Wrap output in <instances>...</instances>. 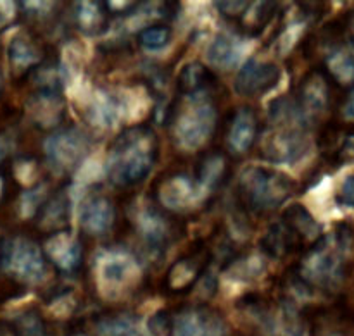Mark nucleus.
I'll return each instance as SVG.
<instances>
[{
  "label": "nucleus",
  "mask_w": 354,
  "mask_h": 336,
  "mask_svg": "<svg viewBox=\"0 0 354 336\" xmlns=\"http://www.w3.org/2000/svg\"><path fill=\"white\" fill-rule=\"evenodd\" d=\"M158 154V138L151 128H128L109 147L106 172L114 185H137L152 171Z\"/></svg>",
  "instance_id": "nucleus-1"
},
{
  "label": "nucleus",
  "mask_w": 354,
  "mask_h": 336,
  "mask_svg": "<svg viewBox=\"0 0 354 336\" xmlns=\"http://www.w3.org/2000/svg\"><path fill=\"white\" fill-rule=\"evenodd\" d=\"M294 186L292 179L283 172L261 166H249L239 176L237 197L245 209L268 213L292 195Z\"/></svg>",
  "instance_id": "nucleus-2"
},
{
  "label": "nucleus",
  "mask_w": 354,
  "mask_h": 336,
  "mask_svg": "<svg viewBox=\"0 0 354 336\" xmlns=\"http://www.w3.org/2000/svg\"><path fill=\"white\" fill-rule=\"evenodd\" d=\"M0 271L16 285H37L47 276V259L30 237L10 235L0 241Z\"/></svg>",
  "instance_id": "nucleus-3"
},
{
  "label": "nucleus",
  "mask_w": 354,
  "mask_h": 336,
  "mask_svg": "<svg viewBox=\"0 0 354 336\" xmlns=\"http://www.w3.org/2000/svg\"><path fill=\"white\" fill-rule=\"evenodd\" d=\"M351 257L346 254L341 247L334 241V238L322 237L317 244L311 247L297 275L301 276L308 286H318V288L334 290L344 281L349 271L348 261Z\"/></svg>",
  "instance_id": "nucleus-4"
},
{
  "label": "nucleus",
  "mask_w": 354,
  "mask_h": 336,
  "mask_svg": "<svg viewBox=\"0 0 354 336\" xmlns=\"http://www.w3.org/2000/svg\"><path fill=\"white\" fill-rule=\"evenodd\" d=\"M216 109L209 95L187 99L185 106L178 107L173 117V135L183 150H196L203 147L216 128Z\"/></svg>",
  "instance_id": "nucleus-5"
},
{
  "label": "nucleus",
  "mask_w": 354,
  "mask_h": 336,
  "mask_svg": "<svg viewBox=\"0 0 354 336\" xmlns=\"http://www.w3.org/2000/svg\"><path fill=\"white\" fill-rule=\"evenodd\" d=\"M90 138L80 128H64L45 140V159L59 175H66L83 164L90 152Z\"/></svg>",
  "instance_id": "nucleus-6"
},
{
  "label": "nucleus",
  "mask_w": 354,
  "mask_h": 336,
  "mask_svg": "<svg viewBox=\"0 0 354 336\" xmlns=\"http://www.w3.org/2000/svg\"><path fill=\"white\" fill-rule=\"evenodd\" d=\"M171 336H227V324L214 309L192 307L176 314Z\"/></svg>",
  "instance_id": "nucleus-7"
},
{
  "label": "nucleus",
  "mask_w": 354,
  "mask_h": 336,
  "mask_svg": "<svg viewBox=\"0 0 354 336\" xmlns=\"http://www.w3.org/2000/svg\"><path fill=\"white\" fill-rule=\"evenodd\" d=\"M280 76V68L273 62L249 59L235 78V92L242 97L263 95L279 85Z\"/></svg>",
  "instance_id": "nucleus-8"
},
{
  "label": "nucleus",
  "mask_w": 354,
  "mask_h": 336,
  "mask_svg": "<svg viewBox=\"0 0 354 336\" xmlns=\"http://www.w3.org/2000/svg\"><path fill=\"white\" fill-rule=\"evenodd\" d=\"M127 109L128 107L123 97L107 92V90H92L90 93H86L85 100H83V110H85L86 119L100 128L116 126Z\"/></svg>",
  "instance_id": "nucleus-9"
},
{
  "label": "nucleus",
  "mask_w": 354,
  "mask_h": 336,
  "mask_svg": "<svg viewBox=\"0 0 354 336\" xmlns=\"http://www.w3.org/2000/svg\"><path fill=\"white\" fill-rule=\"evenodd\" d=\"M97 275L100 285L111 290H121L135 281L138 275L137 262L124 252L109 250L97 257Z\"/></svg>",
  "instance_id": "nucleus-10"
},
{
  "label": "nucleus",
  "mask_w": 354,
  "mask_h": 336,
  "mask_svg": "<svg viewBox=\"0 0 354 336\" xmlns=\"http://www.w3.org/2000/svg\"><path fill=\"white\" fill-rule=\"evenodd\" d=\"M203 192L204 190L201 188L197 179L194 181L189 175H171L162 179L158 190V197L159 202L166 209L183 213V210L192 209L199 202Z\"/></svg>",
  "instance_id": "nucleus-11"
},
{
  "label": "nucleus",
  "mask_w": 354,
  "mask_h": 336,
  "mask_svg": "<svg viewBox=\"0 0 354 336\" xmlns=\"http://www.w3.org/2000/svg\"><path fill=\"white\" fill-rule=\"evenodd\" d=\"M332 85L334 79L328 72L313 71L304 76L296 100L310 119L317 114H324L330 107Z\"/></svg>",
  "instance_id": "nucleus-12"
},
{
  "label": "nucleus",
  "mask_w": 354,
  "mask_h": 336,
  "mask_svg": "<svg viewBox=\"0 0 354 336\" xmlns=\"http://www.w3.org/2000/svg\"><path fill=\"white\" fill-rule=\"evenodd\" d=\"M7 57L12 76L16 79H26L30 72L41 64L44 52L38 41L30 33H17L7 45Z\"/></svg>",
  "instance_id": "nucleus-13"
},
{
  "label": "nucleus",
  "mask_w": 354,
  "mask_h": 336,
  "mask_svg": "<svg viewBox=\"0 0 354 336\" xmlns=\"http://www.w3.org/2000/svg\"><path fill=\"white\" fill-rule=\"evenodd\" d=\"M114 206L107 197L88 195L80 206V224L90 235H102L113 226Z\"/></svg>",
  "instance_id": "nucleus-14"
},
{
  "label": "nucleus",
  "mask_w": 354,
  "mask_h": 336,
  "mask_svg": "<svg viewBox=\"0 0 354 336\" xmlns=\"http://www.w3.org/2000/svg\"><path fill=\"white\" fill-rule=\"evenodd\" d=\"M204 268H206V252L197 248L171 266L166 276V288L173 293L185 292L201 278Z\"/></svg>",
  "instance_id": "nucleus-15"
},
{
  "label": "nucleus",
  "mask_w": 354,
  "mask_h": 336,
  "mask_svg": "<svg viewBox=\"0 0 354 336\" xmlns=\"http://www.w3.org/2000/svg\"><path fill=\"white\" fill-rule=\"evenodd\" d=\"M137 230L142 240L149 247V250L161 252L162 247L169 241L171 237V224L169 221L152 207L142 209L137 216Z\"/></svg>",
  "instance_id": "nucleus-16"
},
{
  "label": "nucleus",
  "mask_w": 354,
  "mask_h": 336,
  "mask_svg": "<svg viewBox=\"0 0 354 336\" xmlns=\"http://www.w3.org/2000/svg\"><path fill=\"white\" fill-rule=\"evenodd\" d=\"M45 255L64 273L75 271L82 261V247L68 231L55 233L45 241Z\"/></svg>",
  "instance_id": "nucleus-17"
},
{
  "label": "nucleus",
  "mask_w": 354,
  "mask_h": 336,
  "mask_svg": "<svg viewBox=\"0 0 354 336\" xmlns=\"http://www.w3.org/2000/svg\"><path fill=\"white\" fill-rule=\"evenodd\" d=\"M258 116L251 107H242L234 114L230 131H228V147L237 154L248 152L258 137Z\"/></svg>",
  "instance_id": "nucleus-18"
},
{
  "label": "nucleus",
  "mask_w": 354,
  "mask_h": 336,
  "mask_svg": "<svg viewBox=\"0 0 354 336\" xmlns=\"http://www.w3.org/2000/svg\"><path fill=\"white\" fill-rule=\"evenodd\" d=\"M214 85H216V76L201 62H189L180 71L176 79V88L185 99L209 95Z\"/></svg>",
  "instance_id": "nucleus-19"
},
{
  "label": "nucleus",
  "mask_w": 354,
  "mask_h": 336,
  "mask_svg": "<svg viewBox=\"0 0 354 336\" xmlns=\"http://www.w3.org/2000/svg\"><path fill=\"white\" fill-rule=\"evenodd\" d=\"M259 245L266 257L279 259L286 254L301 250L304 247V241L282 221V223H275L268 228Z\"/></svg>",
  "instance_id": "nucleus-20"
},
{
  "label": "nucleus",
  "mask_w": 354,
  "mask_h": 336,
  "mask_svg": "<svg viewBox=\"0 0 354 336\" xmlns=\"http://www.w3.org/2000/svg\"><path fill=\"white\" fill-rule=\"evenodd\" d=\"M37 223L38 228L50 237L68 231L66 228L69 223V197L64 192H57L47 199L40 213L37 214Z\"/></svg>",
  "instance_id": "nucleus-21"
},
{
  "label": "nucleus",
  "mask_w": 354,
  "mask_h": 336,
  "mask_svg": "<svg viewBox=\"0 0 354 336\" xmlns=\"http://www.w3.org/2000/svg\"><path fill=\"white\" fill-rule=\"evenodd\" d=\"M196 179L201 188L206 192H213L218 186L223 185L230 175V159L225 152H209L201 159L197 166Z\"/></svg>",
  "instance_id": "nucleus-22"
},
{
  "label": "nucleus",
  "mask_w": 354,
  "mask_h": 336,
  "mask_svg": "<svg viewBox=\"0 0 354 336\" xmlns=\"http://www.w3.org/2000/svg\"><path fill=\"white\" fill-rule=\"evenodd\" d=\"M28 109L38 126L48 128L61 121L64 114V103L61 93H31Z\"/></svg>",
  "instance_id": "nucleus-23"
},
{
  "label": "nucleus",
  "mask_w": 354,
  "mask_h": 336,
  "mask_svg": "<svg viewBox=\"0 0 354 336\" xmlns=\"http://www.w3.org/2000/svg\"><path fill=\"white\" fill-rule=\"evenodd\" d=\"M76 24L85 34H100L109 26L107 2H78L76 3Z\"/></svg>",
  "instance_id": "nucleus-24"
},
{
  "label": "nucleus",
  "mask_w": 354,
  "mask_h": 336,
  "mask_svg": "<svg viewBox=\"0 0 354 336\" xmlns=\"http://www.w3.org/2000/svg\"><path fill=\"white\" fill-rule=\"evenodd\" d=\"M99 336H156L152 328L149 331L140 324L137 317L130 314H111L97 321Z\"/></svg>",
  "instance_id": "nucleus-25"
},
{
  "label": "nucleus",
  "mask_w": 354,
  "mask_h": 336,
  "mask_svg": "<svg viewBox=\"0 0 354 336\" xmlns=\"http://www.w3.org/2000/svg\"><path fill=\"white\" fill-rule=\"evenodd\" d=\"M283 223L306 244V241H315L317 244L320 240V226L311 216L310 210L301 204H292L283 213Z\"/></svg>",
  "instance_id": "nucleus-26"
},
{
  "label": "nucleus",
  "mask_w": 354,
  "mask_h": 336,
  "mask_svg": "<svg viewBox=\"0 0 354 336\" xmlns=\"http://www.w3.org/2000/svg\"><path fill=\"white\" fill-rule=\"evenodd\" d=\"M207 61L216 68H234L242 57V45L235 38L227 34H218L209 45H207Z\"/></svg>",
  "instance_id": "nucleus-27"
},
{
  "label": "nucleus",
  "mask_w": 354,
  "mask_h": 336,
  "mask_svg": "<svg viewBox=\"0 0 354 336\" xmlns=\"http://www.w3.org/2000/svg\"><path fill=\"white\" fill-rule=\"evenodd\" d=\"M277 9H279V6L273 2H251L249 9L245 10V14L239 21L241 23L239 26L249 37H258L272 23L277 14Z\"/></svg>",
  "instance_id": "nucleus-28"
},
{
  "label": "nucleus",
  "mask_w": 354,
  "mask_h": 336,
  "mask_svg": "<svg viewBox=\"0 0 354 336\" xmlns=\"http://www.w3.org/2000/svg\"><path fill=\"white\" fill-rule=\"evenodd\" d=\"M327 69L335 83L354 81V45L349 43V48L332 50V54L328 55Z\"/></svg>",
  "instance_id": "nucleus-29"
},
{
  "label": "nucleus",
  "mask_w": 354,
  "mask_h": 336,
  "mask_svg": "<svg viewBox=\"0 0 354 336\" xmlns=\"http://www.w3.org/2000/svg\"><path fill=\"white\" fill-rule=\"evenodd\" d=\"M137 38L140 47L145 50H161L171 41V28L168 24H152L142 28Z\"/></svg>",
  "instance_id": "nucleus-30"
},
{
  "label": "nucleus",
  "mask_w": 354,
  "mask_h": 336,
  "mask_svg": "<svg viewBox=\"0 0 354 336\" xmlns=\"http://www.w3.org/2000/svg\"><path fill=\"white\" fill-rule=\"evenodd\" d=\"M47 202V190L45 185H37L35 188L26 190V192L21 195V204H19V213L24 219H31V217H37V214L40 213V209L44 207V204Z\"/></svg>",
  "instance_id": "nucleus-31"
},
{
  "label": "nucleus",
  "mask_w": 354,
  "mask_h": 336,
  "mask_svg": "<svg viewBox=\"0 0 354 336\" xmlns=\"http://www.w3.org/2000/svg\"><path fill=\"white\" fill-rule=\"evenodd\" d=\"M19 336H44V323L37 313H24L16 323Z\"/></svg>",
  "instance_id": "nucleus-32"
},
{
  "label": "nucleus",
  "mask_w": 354,
  "mask_h": 336,
  "mask_svg": "<svg viewBox=\"0 0 354 336\" xmlns=\"http://www.w3.org/2000/svg\"><path fill=\"white\" fill-rule=\"evenodd\" d=\"M251 2H216V9L228 21H241Z\"/></svg>",
  "instance_id": "nucleus-33"
},
{
  "label": "nucleus",
  "mask_w": 354,
  "mask_h": 336,
  "mask_svg": "<svg viewBox=\"0 0 354 336\" xmlns=\"http://www.w3.org/2000/svg\"><path fill=\"white\" fill-rule=\"evenodd\" d=\"M16 183L17 181L14 179L12 172L6 171V169H0V207L12 197V186Z\"/></svg>",
  "instance_id": "nucleus-34"
},
{
  "label": "nucleus",
  "mask_w": 354,
  "mask_h": 336,
  "mask_svg": "<svg viewBox=\"0 0 354 336\" xmlns=\"http://www.w3.org/2000/svg\"><path fill=\"white\" fill-rule=\"evenodd\" d=\"M337 202L341 206L346 207H354V175L348 176V178L342 181L341 190L337 193Z\"/></svg>",
  "instance_id": "nucleus-35"
},
{
  "label": "nucleus",
  "mask_w": 354,
  "mask_h": 336,
  "mask_svg": "<svg viewBox=\"0 0 354 336\" xmlns=\"http://www.w3.org/2000/svg\"><path fill=\"white\" fill-rule=\"evenodd\" d=\"M10 148H12V141H10L9 133L0 130V169H2V164L6 162V159L9 157Z\"/></svg>",
  "instance_id": "nucleus-36"
},
{
  "label": "nucleus",
  "mask_w": 354,
  "mask_h": 336,
  "mask_svg": "<svg viewBox=\"0 0 354 336\" xmlns=\"http://www.w3.org/2000/svg\"><path fill=\"white\" fill-rule=\"evenodd\" d=\"M342 116H344V119L354 121V88L344 97V102H342Z\"/></svg>",
  "instance_id": "nucleus-37"
},
{
  "label": "nucleus",
  "mask_w": 354,
  "mask_h": 336,
  "mask_svg": "<svg viewBox=\"0 0 354 336\" xmlns=\"http://www.w3.org/2000/svg\"><path fill=\"white\" fill-rule=\"evenodd\" d=\"M0 336H19L16 324L0 319Z\"/></svg>",
  "instance_id": "nucleus-38"
},
{
  "label": "nucleus",
  "mask_w": 354,
  "mask_h": 336,
  "mask_svg": "<svg viewBox=\"0 0 354 336\" xmlns=\"http://www.w3.org/2000/svg\"><path fill=\"white\" fill-rule=\"evenodd\" d=\"M2 85H3V75H2V68H0V92H2Z\"/></svg>",
  "instance_id": "nucleus-39"
},
{
  "label": "nucleus",
  "mask_w": 354,
  "mask_h": 336,
  "mask_svg": "<svg viewBox=\"0 0 354 336\" xmlns=\"http://www.w3.org/2000/svg\"><path fill=\"white\" fill-rule=\"evenodd\" d=\"M2 23H3V12L2 9H0V26H2Z\"/></svg>",
  "instance_id": "nucleus-40"
},
{
  "label": "nucleus",
  "mask_w": 354,
  "mask_h": 336,
  "mask_svg": "<svg viewBox=\"0 0 354 336\" xmlns=\"http://www.w3.org/2000/svg\"><path fill=\"white\" fill-rule=\"evenodd\" d=\"M73 336H85V335H73Z\"/></svg>",
  "instance_id": "nucleus-41"
}]
</instances>
